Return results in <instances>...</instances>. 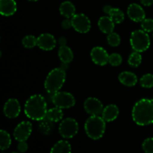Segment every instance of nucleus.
Segmentation results:
<instances>
[{
  "mask_svg": "<svg viewBox=\"0 0 153 153\" xmlns=\"http://www.w3.org/2000/svg\"><path fill=\"white\" fill-rule=\"evenodd\" d=\"M132 118L137 125L148 126L153 123V100L142 99L132 109Z\"/></svg>",
  "mask_w": 153,
  "mask_h": 153,
  "instance_id": "1",
  "label": "nucleus"
},
{
  "mask_svg": "<svg viewBox=\"0 0 153 153\" xmlns=\"http://www.w3.org/2000/svg\"><path fill=\"white\" fill-rule=\"evenodd\" d=\"M25 114L27 117L33 120H42L46 117L47 112V101L43 96L34 94L25 104Z\"/></svg>",
  "mask_w": 153,
  "mask_h": 153,
  "instance_id": "2",
  "label": "nucleus"
},
{
  "mask_svg": "<svg viewBox=\"0 0 153 153\" xmlns=\"http://www.w3.org/2000/svg\"><path fill=\"white\" fill-rule=\"evenodd\" d=\"M66 80V72L61 67L55 68L49 72L44 82L46 92L55 94L60 91Z\"/></svg>",
  "mask_w": 153,
  "mask_h": 153,
  "instance_id": "3",
  "label": "nucleus"
},
{
  "mask_svg": "<svg viewBox=\"0 0 153 153\" xmlns=\"http://www.w3.org/2000/svg\"><path fill=\"white\" fill-rule=\"evenodd\" d=\"M85 129L90 138L99 140L105 131V121L100 116H91L85 122Z\"/></svg>",
  "mask_w": 153,
  "mask_h": 153,
  "instance_id": "4",
  "label": "nucleus"
},
{
  "mask_svg": "<svg viewBox=\"0 0 153 153\" xmlns=\"http://www.w3.org/2000/svg\"><path fill=\"white\" fill-rule=\"evenodd\" d=\"M130 43L134 51L143 52L149 49L150 46V38L147 32L143 30H136L131 33Z\"/></svg>",
  "mask_w": 153,
  "mask_h": 153,
  "instance_id": "5",
  "label": "nucleus"
},
{
  "mask_svg": "<svg viewBox=\"0 0 153 153\" xmlns=\"http://www.w3.org/2000/svg\"><path fill=\"white\" fill-rule=\"evenodd\" d=\"M52 103L55 107L61 109L70 108L76 104V100L73 94L64 91H58L53 94Z\"/></svg>",
  "mask_w": 153,
  "mask_h": 153,
  "instance_id": "6",
  "label": "nucleus"
},
{
  "mask_svg": "<svg viewBox=\"0 0 153 153\" xmlns=\"http://www.w3.org/2000/svg\"><path fill=\"white\" fill-rule=\"evenodd\" d=\"M79 131V124L73 118H66L59 126V133L64 138H72Z\"/></svg>",
  "mask_w": 153,
  "mask_h": 153,
  "instance_id": "7",
  "label": "nucleus"
},
{
  "mask_svg": "<svg viewBox=\"0 0 153 153\" xmlns=\"http://www.w3.org/2000/svg\"><path fill=\"white\" fill-rule=\"evenodd\" d=\"M72 26L79 33H88L91 28V23L89 18L83 13L75 14L71 18Z\"/></svg>",
  "mask_w": 153,
  "mask_h": 153,
  "instance_id": "8",
  "label": "nucleus"
},
{
  "mask_svg": "<svg viewBox=\"0 0 153 153\" xmlns=\"http://www.w3.org/2000/svg\"><path fill=\"white\" fill-rule=\"evenodd\" d=\"M32 131V125L28 121H23L18 124L13 131V137L17 141H26Z\"/></svg>",
  "mask_w": 153,
  "mask_h": 153,
  "instance_id": "9",
  "label": "nucleus"
},
{
  "mask_svg": "<svg viewBox=\"0 0 153 153\" xmlns=\"http://www.w3.org/2000/svg\"><path fill=\"white\" fill-rule=\"evenodd\" d=\"M84 108L91 116H100L103 111V105L98 99L94 97L88 98L84 102Z\"/></svg>",
  "mask_w": 153,
  "mask_h": 153,
  "instance_id": "10",
  "label": "nucleus"
},
{
  "mask_svg": "<svg viewBox=\"0 0 153 153\" xmlns=\"http://www.w3.org/2000/svg\"><path fill=\"white\" fill-rule=\"evenodd\" d=\"M91 57L94 64L100 66H105L108 62L109 55L107 51L101 46L93 48L91 52Z\"/></svg>",
  "mask_w": 153,
  "mask_h": 153,
  "instance_id": "11",
  "label": "nucleus"
},
{
  "mask_svg": "<svg viewBox=\"0 0 153 153\" xmlns=\"http://www.w3.org/2000/svg\"><path fill=\"white\" fill-rule=\"evenodd\" d=\"M3 111L7 118L13 119L17 117L21 111V107L19 101L16 99H9L4 104Z\"/></svg>",
  "mask_w": 153,
  "mask_h": 153,
  "instance_id": "12",
  "label": "nucleus"
},
{
  "mask_svg": "<svg viewBox=\"0 0 153 153\" xmlns=\"http://www.w3.org/2000/svg\"><path fill=\"white\" fill-rule=\"evenodd\" d=\"M57 41L51 34H42L37 37V46L45 51H50L56 46Z\"/></svg>",
  "mask_w": 153,
  "mask_h": 153,
  "instance_id": "13",
  "label": "nucleus"
},
{
  "mask_svg": "<svg viewBox=\"0 0 153 153\" xmlns=\"http://www.w3.org/2000/svg\"><path fill=\"white\" fill-rule=\"evenodd\" d=\"M127 13L128 17L134 22H142L146 16V13L143 7L136 3H133L128 6Z\"/></svg>",
  "mask_w": 153,
  "mask_h": 153,
  "instance_id": "14",
  "label": "nucleus"
},
{
  "mask_svg": "<svg viewBox=\"0 0 153 153\" xmlns=\"http://www.w3.org/2000/svg\"><path fill=\"white\" fill-rule=\"evenodd\" d=\"M16 10V3L14 0H0V13L4 16L13 15Z\"/></svg>",
  "mask_w": 153,
  "mask_h": 153,
  "instance_id": "15",
  "label": "nucleus"
},
{
  "mask_svg": "<svg viewBox=\"0 0 153 153\" xmlns=\"http://www.w3.org/2000/svg\"><path fill=\"white\" fill-rule=\"evenodd\" d=\"M119 115V108L115 105H108L104 108L102 113V117L105 122H112L117 118Z\"/></svg>",
  "mask_w": 153,
  "mask_h": 153,
  "instance_id": "16",
  "label": "nucleus"
},
{
  "mask_svg": "<svg viewBox=\"0 0 153 153\" xmlns=\"http://www.w3.org/2000/svg\"><path fill=\"white\" fill-rule=\"evenodd\" d=\"M114 22L110 16H102L98 21V25L100 29L105 34H110L113 32L114 28Z\"/></svg>",
  "mask_w": 153,
  "mask_h": 153,
  "instance_id": "17",
  "label": "nucleus"
},
{
  "mask_svg": "<svg viewBox=\"0 0 153 153\" xmlns=\"http://www.w3.org/2000/svg\"><path fill=\"white\" fill-rule=\"evenodd\" d=\"M119 81L127 87H133L137 83V78L134 73L125 71L119 75Z\"/></svg>",
  "mask_w": 153,
  "mask_h": 153,
  "instance_id": "18",
  "label": "nucleus"
},
{
  "mask_svg": "<svg viewBox=\"0 0 153 153\" xmlns=\"http://www.w3.org/2000/svg\"><path fill=\"white\" fill-rule=\"evenodd\" d=\"M60 13L66 18H72L76 14V7L74 4L69 1H65L60 5Z\"/></svg>",
  "mask_w": 153,
  "mask_h": 153,
  "instance_id": "19",
  "label": "nucleus"
},
{
  "mask_svg": "<svg viewBox=\"0 0 153 153\" xmlns=\"http://www.w3.org/2000/svg\"><path fill=\"white\" fill-rule=\"evenodd\" d=\"M58 57L62 63L70 64L73 59V52L68 46H61L58 49Z\"/></svg>",
  "mask_w": 153,
  "mask_h": 153,
  "instance_id": "20",
  "label": "nucleus"
},
{
  "mask_svg": "<svg viewBox=\"0 0 153 153\" xmlns=\"http://www.w3.org/2000/svg\"><path fill=\"white\" fill-rule=\"evenodd\" d=\"M63 117H64V113H63L62 109L58 107H54L47 111L45 119L51 122L57 123L61 120L63 119Z\"/></svg>",
  "mask_w": 153,
  "mask_h": 153,
  "instance_id": "21",
  "label": "nucleus"
},
{
  "mask_svg": "<svg viewBox=\"0 0 153 153\" xmlns=\"http://www.w3.org/2000/svg\"><path fill=\"white\" fill-rule=\"evenodd\" d=\"M71 145L67 140H59L51 149L50 153H71Z\"/></svg>",
  "mask_w": 153,
  "mask_h": 153,
  "instance_id": "22",
  "label": "nucleus"
},
{
  "mask_svg": "<svg viewBox=\"0 0 153 153\" xmlns=\"http://www.w3.org/2000/svg\"><path fill=\"white\" fill-rule=\"evenodd\" d=\"M11 144V138L8 133L4 130L0 131V149L1 150H5L8 149Z\"/></svg>",
  "mask_w": 153,
  "mask_h": 153,
  "instance_id": "23",
  "label": "nucleus"
},
{
  "mask_svg": "<svg viewBox=\"0 0 153 153\" xmlns=\"http://www.w3.org/2000/svg\"><path fill=\"white\" fill-rule=\"evenodd\" d=\"M109 16L111 18L112 20L114 22V23H121L124 20V13L119 8L117 7H112L111 10H110L108 13Z\"/></svg>",
  "mask_w": 153,
  "mask_h": 153,
  "instance_id": "24",
  "label": "nucleus"
},
{
  "mask_svg": "<svg viewBox=\"0 0 153 153\" xmlns=\"http://www.w3.org/2000/svg\"><path fill=\"white\" fill-rule=\"evenodd\" d=\"M142 61V56L140 52L134 51L128 57V63L131 67H137Z\"/></svg>",
  "mask_w": 153,
  "mask_h": 153,
  "instance_id": "25",
  "label": "nucleus"
},
{
  "mask_svg": "<svg viewBox=\"0 0 153 153\" xmlns=\"http://www.w3.org/2000/svg\"><path fill=\"white\" fill-rule=\"evenodd\" d=\"M22 43L24 47L31 49L37 46V38H36L34 35H27L22 39Z\"/></svg>",
  "mask_w": 153,
  "mask_h": 153,
  "instance_id": "26",
  "label": "nucleus"
},
{
  "mask_svg": "<svg viewBox=\"0 0 153 153\" xmlns=\"http://www.w3.org/2000/svg\"><path fill=\"white\" fill-rule=\"evenodd\" d=\"M140 84L143 88H151L153 87V74L144 75L140 79Z\"/></svg>",
  "mask_w": 153,
  "mask_h": 153,
  "instance_id": "27",
  "label": "nucleus"
},
{
  "mask_svg": "<svg viewBox=\"0 0 153 153\" xmlns=\"http://www.w3.org/2000/svg\"><path fill=\"white\" fill-rule=\"evenodd\" d=\"M107 40L110 46H113V47H116V46H119L120 43V37L117 33L111 32L108 35Z\"/></svg>",
  "mask_w": 153,
  "mask_h": 153,
  "instance_id": "28",
  "label": "nucleus"
},
{
  "mask_svg": "<svg viewBox=\"0 0 153 153\" xmlns=\"http://www.w3.org/2000/svg\"><path fill=\"white\" fill-rule=\"evenodd\" d=\"M123 62V58L120 54L118 53H113L111 55H109L108 58V63L111 66H114V67H117V66L120 65Z\"/></svg>",
  "mask_w": 153,
  "mask_h": 153,
  "instance_id": "29",
  "label": "nucleus"
},
{
  "mask_svg": "<svg viewBox=\"0 0 153 153\" xmlns=\"http://www.w3.org/2000/svg\"><path fill=\"white\" fill-rule=\"evenodd\" d=\"M142 147L146 153H153V137L146 139L142 144Z\"/></svg>",
  "mask_w": 153,
  "mask_h": 153,
  "instance_id": "30",
  "label": "nucleus"
},
{
  "mask_svg": "<svg viewBox=\"0 0 153 153\" xmlns=\"http://www.w3.org/2000/svg\"><path fill=\"white\" fill-rule=\"evenodd\" d=\"M141 27L146 32H152L153 31V19H144L141 22Z\"/></svg>",
  "mask_w": 153,
  "mask_h": 153,
  "instance_id": "31",
  "label": "nucleus"
},
{
  "mask_svg": "<svg viewBox=\"0 0 153 153\" xmlns=\"http://www.w3.org/2000/svg\"><path fill=\"white\" fill-rule=\"evenodd\" d=\"M18 151L21 153L25 152L28 149V144L25 141H20L17 146Z\"/></svg>",
  "mask_w": 153,
  "mask_h": 153,
  "instance_id": "32",
  "label": "nucleus"
},
{
  "mask_svg": "<svg viewBox=\"0 0 153 153\" xmlns=\"http://www.w3.org/2000/svg\"><path fill=\"white\" fill-rule=\"evenodd\" d=\"M62 27L64 29H69L72 26V20L70 19V18H67L66 19H64L62 22Z\"/></svg>",
  "mask_w": 153,
  "mask_h": 153,
  "instance_id": "33",
  "label": "nucleus"
},
{
  "mask_svg": "<svg viewBox=\"0 0 153 153\" xmlns=\"http://www.w3.org/2000/svg\"><path fill=\"white\" fill-rule=\"evenodd\" d=\"M142 4L145 6H150L153 4V0H140Z\"/></svg>",
  "mask_w": 153,
  "mask_h": 153,
  "instance_id": "34",
  "label": "nucleus"
},
{
  "mask_svg": "<svg viewBox=\"0 0 153 153\" xmlns=\"http://www.w3.org/2000/svg\"><path fill=\"white\" fill-rule=\"evenodd\" d=\"M58 43H59L60 46H66L67 44V40L64 37H61L58 39Z\"/></svg>",
  "mask_w": 153,
  "mask_h": 153,
  "instance_id": "35",
  "label": "nucleus"
},
{
  "mask_svg": "<svg viewBox=\"0 0 153 153\" xmlns=\"http://www.w3.org/2000/svg\"><path fill=\"white\" fill-rule=\"evenodd\" d=\"M111 8H112V7H111V6L106 5V6H105L104 8H103V10H104L105 13H108V14L109 12H110V10H111Z\"/></svg>",
  "mask_w": 153,
  "mask_h": 153,
  "instance_id": "36",
  "label": "nucleus"
},
{
  "mask_svg": "<svg viewBox=\"0 0 153 153\" xmlns=\"http://www.w3.org/2000/svg\"><path fill=\"white\" fill-rule=\"evenodd\" d=\"M29 1H38V0H29Z\"/></svg>",
  "mask_w": 153,
  "mask_h": 153,
  "instance_id": "37",
  "label": "nucleus"
},
{
  "mask_svg": "<svg viewBox=\"0 0 153 153\" xmlns=\"http://www.w3.org/2000/svg\"><path fill=\"white\" fill-rule=\"evenodd\" d=\"M11 153H19V152H11Z\"/></svg>",
  "mask_w": 153,
  "mask_h": 153,
  "instance_id": "38",
  "label": "nucleus"
}]
</instances>
